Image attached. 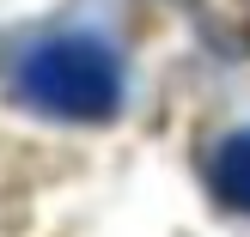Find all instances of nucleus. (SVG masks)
<instances>
[{
  "label": "nucleus",
  "instance_id": "1",
  "mask_svg": "<svg viewBox=\"0 0 250 237\" xmlns=\"http://www.w3.org/2000/svg\"><path fill=\"white\" fill-rule=\"evenodd\" d=\"M19 97L67 122H104L122 104V67L98 36H55L24 55Z\"/></svg>",
  "mask_w": 250,
  "mask_h": 237
},
{
  "label": "nucleus",
  "instance_id": "3",
  "mask_svg": "<svg viewBox=\"0 0 250 237\" xmlns=\"http://www.w3.org/2000/svg\"><path fill=\"white\" fill-rule=\"evenodd\" d=\"M214 195L226 207H244L250 213V128L232 134V140L214 152Z\"/></svg>",
  "mask_w": 250,
  "mask_h": 237
},
{
  "label": "nucleus",
  "instance_id": "2",
  "mask_svg": "<svg viewBox=\"0 0 250 237\" xmlns=\"http://www.w3.org/2000/svg\"><path fill=\"white\" fill-rule=\"evenodd\" d=\"M220 55H250V0H183Z\"/></svg>",
  "mask_w": 250,
  "mask_h": 237
}]
</instances>
